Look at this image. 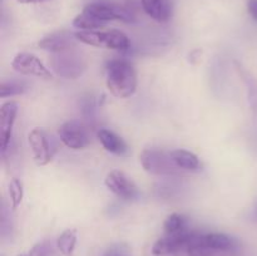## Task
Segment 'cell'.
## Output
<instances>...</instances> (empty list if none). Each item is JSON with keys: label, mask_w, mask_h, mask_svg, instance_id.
<instances>
[{"label": "cell", "mask_w": 257, "mask_h": 256, "mask_svg": "<svg viewBox=\"0 0 257 256\" xmlns=\"http://www.w3.org/2000/svg\"><path fill=\"white\" fill-rule=\"evenodd\" d=\"M107 85L114 97L130 98L137 89L135 67L124 59H114L107 67Z\"/></svg>", "instance_id": "1"}, {"label": "cell", "mask_w": 257, "mask_h": 256, "mask_svg": "<svg viewBox=\"0 0 257 256\" xmlns=\"http://www.w3.org/2000/svg\"><path fill=\"white\" fill-rule=\"evenodd\" d=\"M78 42L87 45L105 49L127 50L130 48V38L120 30H79L75 32Z\"/></svg>", "instance_id": "2"}, {"label": "cell", "mask_w": 257, "mask_h": 256, "mask_svg": "<svg viewBox=\"0 0 257 256\" xmlns=\"http://www.w3.org/2000/svg\"><path fill=\"white\" fill-rule=\"evenodd\" d=\"M141 165L146 172L156 176H177L182 170L173 162L171 152L160 148H146L140 155Z\"/></svg>", "instance_id": "3"}, {"label": "cell", "mask_w": 257, "mask_h": 256, "mask_svg": "<svg viewBox=\"0 0 257 256\" xmlns=\"http://www.w3.org/2000/svg\"><path fill=\"white\" fill-rule=\"evenodd\" d=\"M49 64L55 74L65 79H77L87 69L84 57L72 50L54 54L50 58Z\"/></svg>", "instance_id": "4"}, {"label": "cell", "mask_w": 257, "mask_h": 256, "mask_svg": "<svg viewBox=\"0 0 257 256\" xmlns=\"http://www.w3.org/2000/svg\"><path fill=\"white\" fill-rule=\"evenodd\" d=\"M28 141L38 166H45L53 160L57 151V143L49 133L42 128H34L30 131Z\"/></svg>", "instance_id": "5"}, {"label": "cell", "mask_w": 257, "mask_h": 256, "mask_svg": "<svg viewBox=\"0 0 257 256\" xmlns=\"http://www.w3.org/2000/svg\"><path fill=\"white\" fill-rule=\"evenodd\" d=\"M83 12L93 15L104 23L112 20H120L124 23L136 22V17L132 10L114 3H90L85 5Z\"/></svg>", "instance_id": "6"}, {"label": "cell", "mask_w": 257, "mask_h": 256, "mask_svg": "<svg viewBox=\"0 0 257 256\" xmlns=\"http://www.w3.org/2000/svg\"><path fill=\"white\" fill-rule=\"evenodd\" d=\"M59 140L72 150H82L90 143L88 128L80 120H68L58 130Z\"/></svg>", "instance_id": "7"}, {"label": "cell", "mask_w": 257, "mask_h": 256, "mask_svg": "<svg viewBox=\"0 0 257 256\" xmlns=\"http://www.w3.org/2000/svg\"><path fill=\"white\" fill-rule=\"evenodd\" d=\"M192 246H202V247H206L207 250L212 251L213 253L233 252V251L238 248L237 241H235L232 237L226 235V233H218V232H212V233L197 232L195 235V237H193V240L191 241L188 248L192 247Z\"/></svg>", "instance_id": "8"}, {"label": "cell", "mask_w": 257, "mask_h": 256, "mask_svg": "<svg viewBox=\"0 0 257 256\" xmlns=\"http://www.w3.org/2000/svg\"><path fill=\"white\" fill-rule=\"evenodd\" d=\"M196 233L197 231H185L177 235H167L153 243L152 253L155 256H167L186 251Z\"/></svg>", "instance_id": "9"}, {"label": "cell", "mask_w": 257, "mask_h": 256, "mask_svg": "<svg viewBox=\"0 0 257 256\" xmlns=\"http://www.w3.org/2000/svg\"><path fill=\"white\" fill-rule=\"evenodd\" d=\"M105 186L110 192L125 201H133L140 197V191L136 183L119 170L109 172L105 177Z\"/></svg>", "instance_id": "10"}, {"label": "cell", "mask_w": 257, "mask_h": 256, "mask_svg": "<svg viewBox=\"0 0 257 256\" xmlns=\"http://www.w3.org/2000/svg\"><path fill=\"white\" fill-rule=\"evenodd\" d=\"M12 68L15 72L24 75L43 78V79H52L53 74L42 60L30 53H19L12 60Z\"/></svg>", "instance_id": "11"}, {"label": "cell", "mask_w": 257, "mask_h": 256, "mask_svg": "<svg viewBox=\"0 0 257 256\" xmlns=\"http://www.w3.org/2000/svg\"><path fill=\"white\" fill-rule=\"evenodd\" d=\"M18 110H19V105L14 100L3 103L0 107V151L3 156L9 148Z\"/></svg>", "instance_id": "12"}, {"label": "cell", "mask_w": 257, "mask_h": 256, "mask_svg": "<svg viewBox=\"0 0 257 256\" xmlns=\"http://www.w3.org/2000/svg\"><path fill=\"white\" fill-rule=\"evenodd\" d=\"M77 42L78 39L75 37V33L69 32V30H59L40 39L38 42V47L43 50L58 54V53L72 50Z\"/></svg>", "instance_id": "13"}, {"label": "cell", "mask_w": 257, "mask_h": 256, "mask_svg": "<svg viewBox=\"0 0 257 256\" xmlns=\"http://www.w3.org/2000/svg\"><path fill=\"white\" fill-rule=\"evenodd\" d=\"M141 5L146 14L158 23H166L172 18V0H141Z\"/></svg>", "instance_id": "14"}, {"label": "cell", "mask_w": 257, "mask_h": 256, "mask_svg": "<svg viewBox=\"0 0 257 256\" xmlns=\"http://www.w3.org/2000/svg\"><path fill=\"white\" fill-rule=\"evenodd\" d=\"M97 137L103 147L113 155L127 156L130 153V147H128L127 142L113 131L107 130V128H100L97 132Z\"/></svg>", "instance_id": "15"}, {"label": "cell", "mask_w": 257, "mask_h": 256, "mask_svg": "<svg viewBox=\"0 0 257 256\" xmlns=\"http://www.w3.org/2000/svg\"><path fill=\"white\" fill-rule=\"evenodd\" d=\"M171 156H172V160L176 163V166L182 171H191V172L200 171V158L191 151L181 150V148L180 150H173L171 151Z\"/></svg>", "instance_id": "16"}, {"label": "cell", "mask_w": 257, "mask_h": 256, "mask_svg": "<svg viewBox=\"0 0 257 256\" xmlns=\"http://www.w3.org/2000/svg\"><path fill=\"white\" fill-rule=\"evenodd\" d=\"M235 67L238 75H240L241 79H242V82L245 83L246 85L247 100L248 104H250V108L252 109L253 113L257 114V79L248 72V70H246L238 62H235Z\"/></svg>", "instance_id": "17"}, {"label": "cell", "mask_w": 257, "mask_h": 256, "mask_svg": "<svg viewBox=\"0 0 257 256\" xmlns=\"http://www.w3.org/2000/svg\"><path fill=\"white\" fill-rule=\"evenodd\" d=\"M77 231L73 228L63 231L57 238V248L63 256H72L77 246Z\"/></svg>", "instance_id": "18"}, {"label": "cell", "mask_w": 257, "mask_h": 256, "mask_svg": "<svg viewBox=\"0 0 257 256\" xmlns=\"http://www.w3.org/2000/svg\"><path fill=\"white\" fill-rule=\"evenodd\" d=\"M163 228L167 235H177V233L188 231V218L181 213H172L166 218Z\"/></svg>", "instance_id": "19"}, {"label": "cell", "mask_w": 257, "mask_h": 256, "mask_svg": "<svg viewBox=\"0 0 257 256\" xmlns=\"http://www.w3.org/2000/svg\"><path fill=\"white\" fill-rule=\"evenodd\" d=\"M107 23L102 22V20L97 19L93 15L88 14V13L83 12L78 14L73 20V25L79 30H98L99 28H103Z\"/></svg>", "instance_id": "20"}, {"label": "cell", "mask_w": 257, "mask_h": 256, "mask_svg": "<svg viewBox=\"0 0 257 256\" xmlns=\"http://www.w3.org/2000/svg\"><path fill=\"white\" fill-rule=\"evenodd\" d=\"M27 85L17 80H3L0 84V97L7 98L12 95H19L25 93Z\"/></svg>", "instance_id": "21"}, {"label": "cell", "mask_w": 257, "mask_h": 256, "mask_svg": "<svg viewBox=\"0 0 257 256\" xmlns=\"http://www.w3.org/2000/svg\"><path fill=\"white\" fill-rule=\"evenodd\" d=\"M8 191H9L10 202H12L13 210H17L18 206L22 203L23 195H24V190H23V183L18 178H12L8 185Z\"/></svg>", "instance_id": "22"}, {"label": "cell", "mask_w": 257, "mask_h": 256, "mask_svg": "<svg viewBox=\"0 0 257 256\" xmlns=\"http://www.w3.org/2000/svg\"><path fill=\"white\" fill-rule=\"evenodd\" d=\"M28 256H53V248L48 241L37 243L30 248Z\"/></svg>", "instance_id": "23"}, {"label": "cell", "mask_w": 257, "mask_h": 256, "mask_svg": "<svg viewBox=\"0 0 257 256\" xmlns=\"http://www.w3.org/2000/svg\"><path fill=\"white\" fill-rule=\"evenodd\" d=\"M2 223H0V232H2V237L7 238L12 235V222H10V217H8L7 208L3 205L2 207V218H0Z\"/></svg>", "instance_id": "24"}, {"label": "cell", "mask_w": 257, "mask_h": 256, "mask_svg": "<svg viewBox=\"0 0 257 256\" xmlns=\"http://www.w3.org/2000/svg\"><path fill=\"white\" fill-rule=\"evenodd\" d=\"M103 256H131L130 247L125 243H114L103 253Z\"/></svg>", "instance_id": "25"}, {"label": "cell", "mask_w": 257, "mask_h": 256, "mask_svg": "<svg viewBox=\"0 0 257 256\" xmlns=\"http://www.w3.org/2000/svg\"><path fill=\"white\" fill-rule=\"evenodd\" d=\"M247 9L251 17H252L257 22V0H248Z\"/></svg>", "instance_id": "26"}, {"label": "cell", "mask_w": 257, "mask_h": 256, "mask_svg": "<svg viewBox=\"0 0 257 256\" xmlns=\"http://www.w3.org/2000/svg\"><path fill=\"white\" fill-rule=\"evenodd\" d=\"M19 3H23V4H30V3H43L48 2V0H18Z\"/></svg>", "instance_id": "27"}, {"label": "cell", "mask_w": 257, "mask_h": 256, "mask_svg": "<svg viewBox=\"0 0 257 256\" xmlns=\"http://www.w3.org/2000/svg\"><path fill=\"white\" fill-rule=\"evenodd\" d=\"M256 216H257V205H256Z\"/></svg>", "instance_id": "28"}, {"label": "cell", "mask_w": 257, "mask_h": 256, "mask_svg": "<svg viewBox=\"0 0 257 256\" xmlns=\"http://www.w3.org/2000/svg\"><path fill=\"white\" fill-rule=\"evenodd\" d=\"M18 256H28V255H18Z\"/></svg>", "instance_id": "29"}]
</instances>
